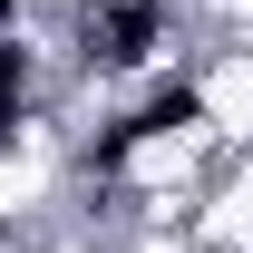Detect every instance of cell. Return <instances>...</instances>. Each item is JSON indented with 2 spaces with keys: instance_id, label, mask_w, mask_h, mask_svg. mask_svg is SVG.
<instances>
[{
  "instance_id": "277c9868",
  "label": "cell",
  "mask_w": 253,
  "mask_h": 253,
  "mask_svg": "<svg viewBox=\"0 0 253 253\" xmlns=\"http://www.w3.org/2000/svg\"><path fill=\"white\" fill-rule=\"evenodd\" d=\"M20 10H30V0H0V20H20Z\"/></svg>"
},
{
  "instance_id": "3957f363",
  "label": "cell",
  "mask_w": 253,
  "mask_h": 253,
  "mask_svg": "<svg viewBox=\"0 0 253 253\" xmlns=\"http://www.w3.org/2000/svg\"><path fill=\"white\" fill-rule=\"evenodd\" d=\"M20 97H30V59H20V39H0V136L20 126Z\"/></svg>"
},
{
  "instance_id": "7a4b0ae2",
  "label": "cell",
  "mask_w": 253,
  "mask_h": 253,
  "mask_svg": "<svg viewBox=\"0 0 253 253\" xmlns=\"http://www.w3.org/2000/svg\"><path fill=\"white\" fill-rule=\"evenodd\" d=\"M195 117H205V88H185V78H166V88L146 97L136 117H117V136H107V146H97L88 166H117L126 146H146V136H175V126H195Z\"/></svg>"
},
{
  "instance_id": "6da1fadb",
  "label": "cell",
  "mask_w": 253,
  "mask_h": 253,
  "mask_svg": "<svg viewBox=\"0 0 253 253\" xmlns=\"http://www.w3.org/2000/svg\"><path fill=\"white\" fill-rule=\"evenodd\" d=\"M156 0H107V10H88V68H136L146 49H156Z\"/></svg>"
}]
</instances>
